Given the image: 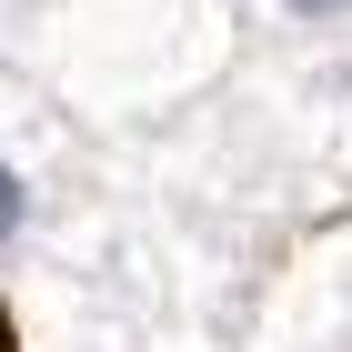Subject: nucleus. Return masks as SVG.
I'll return each mask as SVG.
<instances>
[{
  "label": "nucleus",
  "mask_w": 352,
  "mask_h": 352,
  "mask_svg": "<svg viewBox=\"0 0 352 352\" xmlns=\"http://www.w3.org/2000/svg\"><path fill=\"white\" fill-rule=\"evenodd\" d=\"M232 30V0H21L0 71H21L71 131H121L191 111L221 81Z\"/></svg>",
  "instance_id": "f257e3e1"
},
{
  "label": "nucleus",
  "mask_w": 352,
  "mask_h": 352,
  "mask_svg": "<svg viewBox=\"0 0 352 352\" xmlns=\"http://www.w3.org/2000/svg\"><path fill=\"white\" fill-rule=\"evenodd\" d=\"M81 191H91L81 131H71V121H60L21 71H0V282L51 242L60 221H71Z\"/></svg>",
  "instance_id": "f03ea898"
},
{
  "label": "nucleus",
  "mask_w": 352,
  "mask_h": 352,
  "mask_svg": "<svg viewBox=\"0 0 352 352\" xmlns=\"http://www.w3.org/2000/svg\"><path fill=\"white\" fill-rule=\"evenodd\" d=\"M252 10L302 51H352V0H252Z\"/></svg>",
  "instance_id": "7ed1b4c3"
},
{
  "label": "nucleus",
  "mask_w": 352,
  "mask_h": 352,
  "mask_svg": "<svg viewBox=\"0 0 352 352\" xmlns=\"http://www.w3.org/2000/svg\"><path fill=\"white\" fill-rule=\"evenodd\" d=\"M10 10H21V0H0V60H10Z\"/></svg>",
  "instance_id": "20e7f679"
}]
</instances>
